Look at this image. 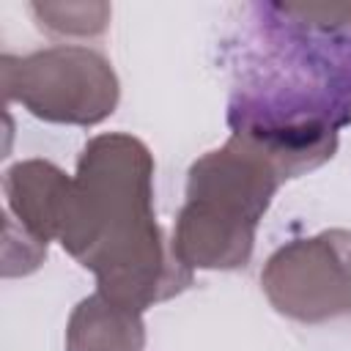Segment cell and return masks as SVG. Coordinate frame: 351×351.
Listing matches in <instances>:
<instances>
[{"instance_id":"1","label":"cell","mask_w":351,"mask_h":351,"mask_svg":"<svg viewBox=\"0 0 351 351\" xmlns=\"http://www.w3.org/2000/svg\"><path fill=\"white\" fill-rule=\"evenodd\" d=\"M58 236L82 266L96 271L104 296L137 313L189 282L184 263L165 261L151 211V156L134 137L90 140Z\"/></svg>"},{"instance_id":"2","label":"cell","mask_w":351,"mask_h":351,"mask_svg":"<svg viewBox=\"0 0 351 351\" xmlns=\"http://www.w3.org/2000/svg\"><path fill=\"white\" fill-rule=\"evenodd\" d=\"M282 173L250 140L233 137L192 165L189 200L176 225L173 252L184 266H244L252 233Z\"/></svg>"},{"instance_id":"3","label":"cell","mask_w":351,"mask_h":351,"mask_svg":"<svg viewBox=\"0 0 351 351\" xmlns=\"http://www.w3.org/2000/svg\"><path fill=\"white\" fill-rule=\"evenodd\" d=\"M5 96L19 99L33 115L66 123H96L118 101L110 63L82 47H52L27 58H3Z\"/></svg>"},{"instance_id":"4","label":"cell","mask_w":351,"mask_h":351,"mask_svg":"<svg viewBox=\"0 0 351 351\" xmlns=\"http://www.w3.org/2000/svg\"><path fill=\"white\" fill-rule=\"evenodd\" d=\"M277 310L321 321L351 310V233L332 230L282 247L261 277Z\"/></svg>"},{"instance_id":"5","label":"cell","mask_w":351,"mask_h":351,"mask_svg":"<svg viewBox=\"0 0 351 351\" xmlns=\"http://www.w3.org/2000/svg\"><path fill=\"white\" fill-rule=\"evenodd\" d=\"M5 195L25 228L47 244L49 236L60 233L71 195V178H66L49 162H25L5 173Z\"/></svg>"},{"instance_id":"6","label":"cell","mask_w":351,"mask_h":351,"mask_svg":"<svg viewBox=\"0 0 351 351\" xmlns=\"http://www.w3.org/2000/svg\"><path fill=\"white\" fill-rule=\"evenodd\" d=\"M140 313L112 302L101 291L85 299L69 324V351H140Z\"/></svg>"}]
</instances>
